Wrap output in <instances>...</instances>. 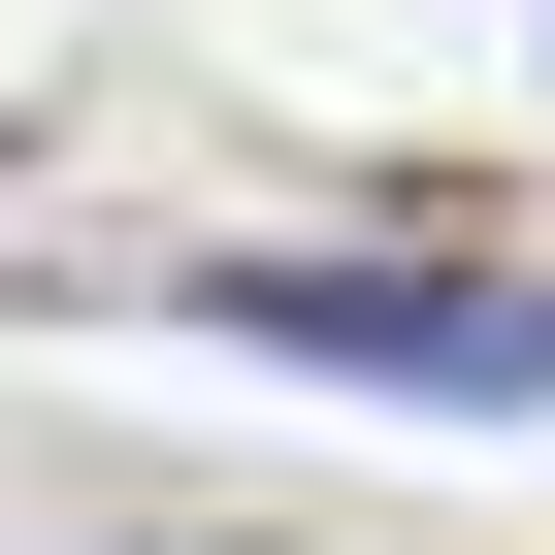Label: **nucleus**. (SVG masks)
I'll use <instances>...</instances> for the list:
<instances>
[{
  "mask_svg": "<svg viewBox=\"0 0 555 555\" xmlns=\"http://www.w3.org/2000/svg\"><path fill=\"white\" fill-rule=\"evenodd\" d=\"M196 327H261V360H360V392H555V295H522V261H229Z\"/></svg>",
  "mask_w": 555,
  "mask_h": 555,
  "instance_id": "1",
  "label": "nucleus"
}]
</instances>
